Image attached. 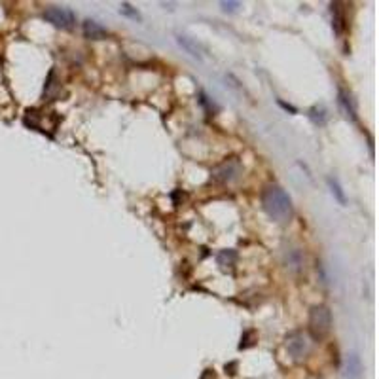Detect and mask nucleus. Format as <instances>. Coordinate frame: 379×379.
Returning <instances> with one entry per match:
<instances>
[{
	"instance_id": "obj_1",
	"label": "nucleus",
	"mask_w": 379,
	"mask_h": 379,
	"mask_svg": "<svg viewBox=\"0 0 379 379\" xmlns=\"http://www.w3.org/2000/svg\"><path fill=\"white\" fill-rule=\"evenodd\" d=\"M262 207L275 222H288L292 216V199L279 184H267L262 192Z\"/></svg>"
},
{
	"instance_id": "obj_2",
	"label": "nucleus",
	"mask_w": 379,
	"mask_h": 379,
	"mask_svg": "<svg viewBox=\"0 0 379 379\" xmlns=\"http://www.w3.org/2000/svg\"><path fill=\"white\" fill-rule=\"evenodd\" d=\"M332 328V313L326 305H315L309 311V334L313 339H322Z\"/></svg>"
},
{
	"instance_id": "obj_3",
	"label": "nucleus",
	"mask_w": 379,
	"mask_h": 379,
	"mask_svg": "<svg viewBox=\"0 0 379 379\" xmlns=\"http://www.w3.org/2000/svg\"><path fill=\"white\" fill-rule=\"evenodd\" d=\"M241 173H243V165H241V161H239L237 158H231V159H226L224 163L216 165L211 175H213V179H215L216 182L231 184V182H235V180L241 177Z\"/></svg>"
},
{
	"instance_id": "obj_4",
	"label": "nucleus",
	"mask_w": 379,
	"mask_h": 379,
	"mask_svg": "<svg viewBox=\"0 0 379 379\" xmlns=\"http://www.w3.org/2000/svg\"><path fill=\"white\" fill-rule=\"evenodd\" d=\"M44 19L51 23L53 27H59V29H71L72 25L76 23V15L72 14L68 8L51 6L44 12Z\"/></svg>"
},
{
	"instance_id": "obj_5",
	"label": "nucleus",
	"mask_w": 379,
	"mask_h": 379,
	"mask_svg": "<svg viewBox=\"0 0 379 379\" xmlns=\"http://www.w3.org/2000/svg\"><path fill=\"white\" fill-rule=\"evenodd\" d=\"M286 351L292 355V358L296 360H301V358L307 357L309 353V341L307 337L303 336L301 332H294L286 337Z\"/></svg>"
},
{
	"instance_id": "obj_6",
	"label": "nucleus",
	"mask_w": 379,
	"mask_h": 379,
	"mask_svg": "<svg viewBox=\"0 0 379 379\" xmlns=\"http://www.w3.org/2000/svg\"><path fill=\"white\" fill-rule=\"evenodd\" d=\"M84 36L86 38H89V40H105L107 38V29L100 25V23L97 21H91V19H87V21H84Z\"/></svg>"
},
{
	"instance_id": "obj_7",
	"label": "nucleus",
	"mask_w": 379,
	"mask_h": 379,
	"mask_svg": "<svg viewBox=\"0 0 379 379\" xmlns=\"http://www.w3.org/2000/svg\"><path fill=\"white\" fill-rule=\"evenodd\" d=\"M362 373V362L357 353H351L347 357V377L349 379H358Z\"/></svg>"
},
{
	"instance_id": "obj_8",
	"label": "nucleus",
	"mask_w": 379,
	"mask_h": 379,
	"mask_svg": "<svg viewBox=\"0 0 379 379\" xmlns=\"http://www.w3.org/2000/svg\"><path fill=\"white\" fill-rule=\"evenodd\" d=\"M332 25H334L336 32H341V30H343V27H345L343 10H341V4H339V2L332 4Z\"/></svg>"
},
{
	"instance_id": "obj_9",
	"label": "nucleus",
	"mask_w": 379,
	"mask_h": 379,
	"mask_svg": "<svg viewBox=\"0 0 379 379\" xmlns=\"http://www.w3.org/2000/svg\"><path fill=\"white\" fill-rule=\"evenodd\" d=\"M177 42L184 48V50L190 53V55H193V57H197V59H201V50H199V46L197 44L193 42V40H190L188 36H184V35H177Z\"/></svg>"
},
{
	"instance_id": "obj_10",
	"label": "nucleus",
	"mask_w": 379,
	"mask_h": 379,
	"mask_svg": "<svg viewBox=\"0 0 379 379\" xmlns=\"http://www.w3.org/2000/svg\"><path fill=\"white\" fill-rule=\"evenodd\" d=\"M286 264H288V267H290V269H294V271H300L301 265H303V256H301V252L298 251V249H294V251H288Z\"/></svg>"
},
{
	"instance_id": "obj_11",
	"label": "nucleus",
	"mask_w": 379,
	"mask_h": 379,
	"mask_svg": "<svg viewBox=\"0 0 379 379\" xmlns=\"http://www.w3.org/2000/svg\"><path fill=\"white\" fill-rule=\"evenodd\" d=\"M339 102H341V107L345 108L347 116H351V118L355 120V118H357V108H355L353 100H351V95L345 93V91H339Z\"/></svg>"
},
{
	"instance_id": "obj_12",
	"label": "nucleus",
	"mask_w": 379,
	"mask_h": 379,
	"mask_svg": "<svg viewBox=\"0 0 379 379\" xmlns=\"http://www.w3.org/2000/svg\"><path fill=\"white\" fill-rule=\"evenodd\" d=\"M216 260H218V264L222 265V267H228V265H233L237 260V252L231 251V249H228V251H222L218 256H216Z\"/></svg>"
},
{
	"instance_id": "obj_13",
	"label": "nucleus",
	"mask_w": 379,
	"mask_h": 379,
	"mask_svg": "<svg viewBox=\"0 0 379 379\" xmlns=\"http://www.w3.org/2000/svg\"><path fill=\"white\" fill-rule=\"evenodd\" d=\"M309 118H311L315 123L322 125V123H326V118H328V116H326V110H324L322 107H315V108L309 110Z\"/></svg>"
},
{
	"instance_id": "obj_14",
	"label": "nucleus",
	"mask_w": 379,
	"mask_h": 379,
	"mask_svg": "<svg viewBox=\"0 0 379 379\" xmlns=\"http://www.w3.org/2000/svg\"><path fill=\"white\" fill-rule=\"evenodd\" d=\"M328 184H330V190H332V193L336 195V199L341 203V205H345L347 203V199H345V193H343V190H341V186L337 184L336 180H332V179H328Z\"/></svg>"
},
{
	"instance_id": "obj_15",
	"label": "nucleus",
	"mask_w": 379,
	"mask_h": 379,
	"mask_svg": "<svg viewBox=\"0 0 379 379\" xmlns=\"http://www.w3.org/2000/svg\"><path fill=\"white\" fill-rule=\"evenodd\" d=\"M120 12H122L123 15H127V17H131V19H135V21H141V14H139L136 10H133V8L129 6V4H122V8H120Z\"/></svg>"
},
{
	"instance_id": "obj_16",
	"label": "nucleus",
	"mask_w": 379,
	"mask_h": 379,
	"mask_svg": "<svg viewBox=\"0 0 379 379\" xmlns=\"http://www.w3.org/2000/svg\"><path fill=\"white\" fill-rule=\"evenodd\" d=\"M220 6L224 12H229V14H233V12H237V8L241 6L239 2H220Z\"/></svg>"
}]
</instances>
